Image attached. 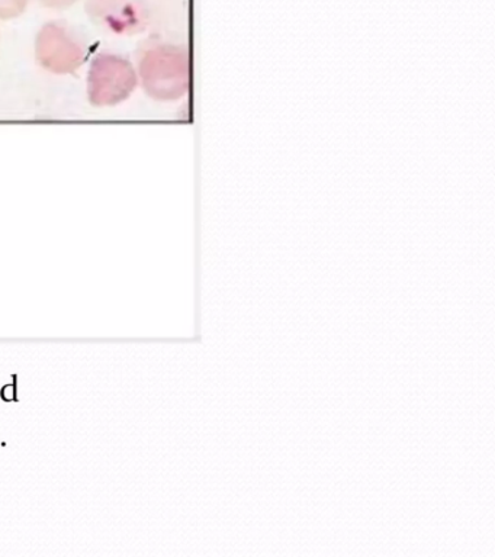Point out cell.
<instances>
[{"label":"cell","mask_w":495,"mask_h":557,"mask_svg":"<svg viewBox=\"0 0 495 557\" xmlns=\"http://www.w3.org/2000/svg\"><path fill=\"white\" fill-rule=\"evenodd\" d=\"M141 78L151 96L163 100L181 98L189 86V60L175 46H156L140 63Z\"/></svg>","instance_id":"6da1fadb"},{"label":"cell","mask_w":495,"mask_h":557,"mask_svg":"<svg viewBox=\"0 0 495 557\" xmlns=\"http://www.w3.org/2000/svg\"><path fill=\"white\" fill-rule=\"evenodd\" d=\"M136 85L137 77L132 64L120 57H98L90 70L89 95L94 103H119L132 95Z\"/></svg>","instance_id":"7a4b0ae2"},{"label":"cell","mask_w":495,"mask_h":557,"mask_svg":"<svg viewBox=\"0 0 495 557\" xmlns=\"http://www.w3.org/2000/svg\"><path fill=\"white\" fill-rule=\"evenodd\" d=\"M37 54L53 72H73L85 60L84 46L64 26L50 24L38 35Z\"/></svg>","instance_id":"3957f363"},{"label":"cell","mask_w":495,"mask_h":557,"mask_svg":"<svg viewBox=\"0 0 495 557\" xmlns=\"http://www.w3.org/2000/svg\"><path fill=\"white\" fill-rule=\"evenodd\" d=\"M89 15L98 25L116 34H136L146 28L143 0H89Z\"/></svg>","instance_id":"277c9868"},{"label":"cell","mask_w":495,"mask_h":557,"mask_svg":"<svg viewBox=\"0 0 495 557\" xmlns=\"http://www.w3.org/2000/svg\"><path fill=\"white\" fill-rule=\"evenodd\" d=\"M27 0H0V17H12L23 13Z\"/></svg>","instance_id":"5b68a950"},{"label":"cell","mask_w":495,"mask_h":557,"mask_svg":"<svg viewBox=\"0 0 495 557\" xmlns=\"http://www.w3.org/2000/svg\"><path fill=\"white\" fill-rule=\"evenodd\" d=\"M16 381H18V376L12 374V383H8L0 389V398L5 403H18V383Z\"/></svg>","instance_id":"8992f818"},{"label":"cell","mask_w":495,"mask_h":557,"mask_svg":"<svg viewBox=\"0 0 495 557\" xmlns=\"http://www.w3.org/2000/svg\"><path fill=\"white\" fill-rule=\"evenodd\" d=\"M41 2L45 3L46 7L62 8V7H69V4L75 3L76 0H41Z\"/></svg>","instance_id":"52a82bcc"}]
</instances>
